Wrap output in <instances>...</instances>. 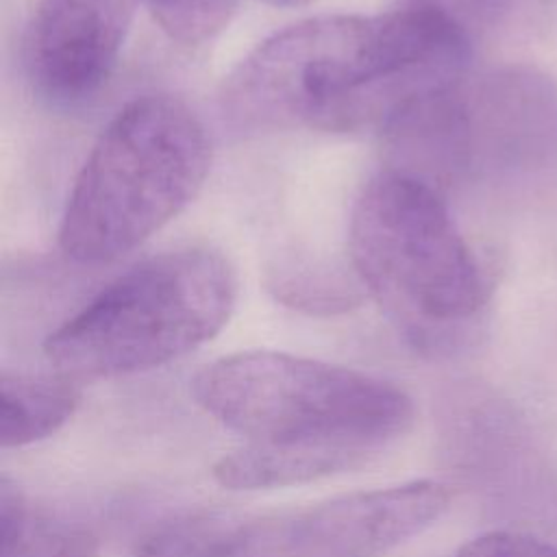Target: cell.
Masks as SVG:
<instances>
[{
	"mask_svg": "<svg viewBox=\"0 0 557 557\" xmlns=\"http://www.w3.org/2000/svg\"><path fill=\"white\" fill-rule=\"evenodd\" d=\"M466 30L496 24L509 7V0H433Z\"/></svg>",
	"mask_w": 557,
	"mask_h": 557,
	"instance_id": "15",
	"label": "cell"
},
{
	"mask_svg": "<svg viewBox=\"0 0 557 557\" xmlns=\"http://www.w3.org/2000/svg\"><path fill=\"white\" fill-rule=\"evenodd\" d=\"M468 30L433 0L376 15H322L274 33L226 76L220 107L242 133L381 131L416 100L457 87Z\"/></svg>",
	"mask_w": 557,
	"mask_h": 557,
	"instance_id": "1",
	"label": "cell"
},
{
	"mask_svg": "<svg viewBox=\"0 0 557 557\" xmlns=\"http://www.w3.org/2000/svg\"><path fill=\"white\" fill-rule=\"evenodd\" d=\"M194 400L252 444L346 446L376 455L413 422V403L374 374L278 350L202 366Z\"/></svg>",
	"mask_w": 557,
	"mask_h": 557,
	"instance_id": "5",
	"label": "cell"
},
{
	"mask_svg": "<svg viewBox=\"0 0 557 557\" xmlns=\"http://www.w3.org/2000/svg\"><path fill=\"white\" fill-rule=\"evenodd\" d=\"M98 548L89 527L35 511L22 487L0 476V557H96Z\"/></svg>",
	"mask_w": 557,
	"mask_h": 557,
	"instance_id": "12",
	"label": "cell"
},
{
	"mask_svg": "<svg viewBox=\"0 0 557 557\" xmlns=\"http://www.w3.org/2000/svg\"><path fill=\"white\" fill-rule=\"evenodd\" d=\"M450 490L433 479L350 492L318 503L272 533L287 557H376L437 522Z\"/></svg>",
	"mask_w": 557,
	"mask_h": 557,
	"instance_id": "7",
	"label": "cell"
},
{
	"mask_svg": "<svg viewBox=\"0 0 557 557\" xmlns=\"http://www.w3.org/2000/svg\"><path fill=\"white\" fill-rule=\"evenodd\" d=\"M265 4H272V7H302V4H309L313 0H263Z\"/></svg>",
	"mask_w": 557,
	"mask_h": 557,
	"instance_id": "16",
	"label": "cell"
},
{
	"mask_svg": "<svg viewBox=\"0 0 557 557\" xmlns=\"http://www.w3.org/2000/svg\"><path fill=\"white\" fill-rule=\"evenodd\" d=\"M455 557H557V546L516 531H490L468 540Z\"/></svg>",
	"mask_w": 557,
	"mask_h": 557,
	"instance_id": "14",
	"label": "cell"
},
{
	"mask_svg": "<svg viewBox=\"0 0 557 557\" xmlns=\"http://www.w3.org/2000/svg\"><path fill=\"white\" fill-rule=\"evenodd\" d=\"M374 455L346 446L252 444L222 455L213 479L228 490H270L300 485L363 466Z\"/></svg>",
	"mask_w": 557,
	"mask_h": 557,
	"instance_id": "9",
	"label": "cell"
},
{
	"mask_svg": "<svg viewBox=\"0 0 557 557\" xmlns=\"http://www.w3.org/2000/svg\"><path fill=\"white\" fill-rule=\"evenodd\" d=\"M237 298L224 255L187 246L148 257L54 329L44 352L65 379H104L163 366L215 337Z\"/></svg>",
	"mask_w": 557,
	"mask_h": 557,
	"instance_id": "4",
	"label": "cell"
},
{
	"mask_svg": "<svg viewBox=\"0 0 557 557\" xmlns=\"http://www.w3.org/2000/svg\"><path fill=\"white\" fill-rule=\"evenodd\" d=\"M261 522L220 509H196L152 524L135 557H237L259 544Z\"/></svg>",
	"mask_w": 557,
	"mask_h": 557,
	"instance_id": "10",
	"label": "cell"
},
{
	"mask_svg": "<svg viewBox=\"0 0 557 557\" xmlns=\"http://www.w3.org/2000/svg\"><path fill=\"white\" fill-rule=\"evenodd\" d=\"M159 28L183 46H200L222 33L239 0H141Z\"/></svg>",
	"mask_w": 557,
	"mask_h": 557,
	"instance_id": "13",
	"label": "cell"
},
{
	"mask_svg": "<svg viewBox=\"0 0 557 557\" xmlns=\"http://www.w3.org/2000/svg\"><path fill=\"white\" fill-rule=\"evenodd\" d=\"M348 248L370 296L422 350L453 348L487 302V281L437 187L389 168L359 194Z\"/></svg>",
	"mask_w": 557,
	"mask_h": 557,
	"instance_id": "3",
	"label": "cell"
},
{
	"mask_svg": "<svg viewBox=\"0 0 557 557\" xmlns=\"http://www.w3.org/2000/svg\"><path fill=\"white\" fill-rule=\"evenodd\" d=\"M209 168L207 128L181 98L146 94L126 102L74 178L61 250L89 265L124 257L196 198Z\"/></svg>",
	"mask_w": 557,
	"mask_h": 557,
	"instance_id": "2",
	"label": "cell"
},
{
	"mask_svg": "<svg viewBox=\"0 0 557 557\" xmlns=\"http://www.w3.org/2000/svg\"><path fill=\"white\" fill-rule=\"evenodd\" d=\"M470 168L524 170L557 137V87L533 67H507L466 87Z\"/></svg>",
	"mask_w": 557,
	"mask_h": 557,
	"instance_id": "8",
	"label": "cell"
},
{
	"mask_svg": "<svg viewBox=\"0 0 557 557\" xmlns=\"http://www.w3.org/2000/svg\"><path fill=\"white\" fill-rule=\"evenodd\" d=\"M81 392L72 379L0 374V446L22 448L54 435L78 409Z\"/></svg>",
	"mask_w": 557,
	"mask_h": 557,
	"instance_id": "11",
	"label": "cell"
},
{
	"mask_svg": "<svg viewBox=\"0 0 557 557\" xmlns=\"http://www.w3.org/2000/svg\"><path fill=\"white\" fill-rule=\"evenodd\" d=\"M141 0H39L22 35V67L50 104H81L111 76Z\"/></svg>",
	"mask_w": 557,
	"mask_h": 557,
	"instance_id": "6",
	"label": "cell"
}]
</instances>
